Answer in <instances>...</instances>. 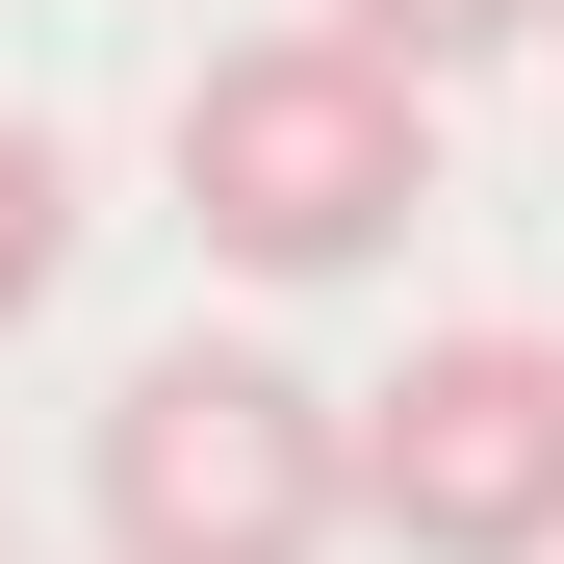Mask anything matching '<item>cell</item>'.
Listing matches in <instances>:
<instances>
[{"label":"cell","mask_w":564,"mask_h":564,"mask_svg":"<svg viewBox=\"0 0 564 564\" xmlns=\"http://www.w3.org/2000/svg\"><path fill=\"white\" fill-rule=\"evenodd\" d=\"M436 206V77L386 26H231L206 77H180V231H206L231 282H359Z\"/></svg>","instance_id":"cell-1"},{"label":"cell","mask_w":564,"mask_h":564,"mask_svg":"<svg viewBox=\"0 0 564 564\" xmlns=\"http://www.w3.org/2000/svg\"><path fill=\"white\" fill-rule=\"evenodd\" d=\"M77 488H104V564H334L359 539V411L257 334H180V359L104 386Z\"/></svg>","instance_id":"cell-2"},{"label":"cell","mask_w":564,"mask_h":564,"mask_svg":"<svg viewBox=\"0 0 564 564\" xmlns=\"http://www.w3.org/2000/svg\"><path fill=\"white\" fill-rule=\"evenodd\" d=\"M359 513L411 564H564V334H411L359 386Z\"/></svg>","instance_id":"cell-3"},{"label":"cell","mask_w":564,"mask_h":564,"mask_svg":"<svg viewBox=\"0 0 564 564\" xmlns=\"http://www.w3.org/2000/svg\"><path fill=\"white\" fill-rule=\"evenodd\" d=\"M52 282H77V154H52L26 104H0V334H26Z\"/></svg>","instance_id":"cell-4"},{"label":"cell","mask_w":564,"mask_h":564,"mask_svg":"<svg viewBox=\"0 0 564 564\" xmlns=\"http://www.w3.org/2000/svg\"><path fill=\"white\" fill-rule=\"evenodd\" d=\"M334 26H386L411 77H462V52H513V26H539V0H334Z\"/></svg>","instance_id":"cell-5"},{"label":"cell","mask_w":564,"mask_h":564,"mask_svg":"<svg viewBox=\"0 0 564 564\" xmlns=\"http://www.w3.org/2000/svg\"><path fill=\"white\" fill-rule=\"evenodd\" d=\"M539 52H564V0H539Z\"/></svg>","instance_id":"cell-6"}]
</instances>
